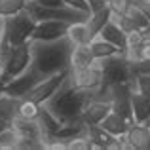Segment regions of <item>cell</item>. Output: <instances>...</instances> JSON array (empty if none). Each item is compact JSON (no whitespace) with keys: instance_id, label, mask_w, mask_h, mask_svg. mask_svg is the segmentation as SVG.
<instances>
[{"instance_id":"obj_1","label":"cell","mask_w":150,"mask_h":150,"mask_svg":"<svg viewBox=\"0 0 150 150\" xmlns=\"http://www.w3.org/2000/svg\"><path fill=\"white\" fill-rule=\"evenodd\" d=\"M74 44L69 40V36H63L59 40L40 42L30 40V69L44 80V78L57 74L61 70H69L70 67V53Z\"/></svg>"},{"instance_id":"obj_2","label":"cell","mask_w":150,"mask_h":150,"mask_svg":"<svg viewBox=\"0 0 150 150\" xmlns=\"http://www.w3.org/2000/svg\"><path fill=\"white\" fill-rule=\"evenodd\" d=\"M93 97V91L72 88L69 82H63V86L55 91V95L44 103V106L57 118L61 124L80 120L88 101Z\"/></svg>"},{"instance_id":"obj_3","label":"cell","mask_w":150,"mask_h":150,"mask_svg":"<svg viewBox=\"0 0 150 150\" xmlns=\"http://www.w3.org/2000/svg\"><path fill=\"white\" fill-rule=\"evenodd\" d=\"M36 27V19L30 15V11L23 10L19 13L6 17V44L8 46H21L30 42Z\"/></svg>"},{"instance_id":"obj_4","label":"cell","mask_w":150,"mask_h":150,"mask_svg":"<svg viewBox=\"0 0 150 150\" xmlns=\"http://www.w3.org/2000/svg\"><path fill=\"white\" fill-rule=\"evenodd\" d=\"M103 65V86L114 84H131L137 76L133 70V63L125 55H112V57L101 59Z\"/></svg>"},{"instance_id":"obj_5","label":"cell","mask_w":150,"mask_h":150,"mask_svg":"<svg viewBox=\"0 0 150 150\" xmlns=\"http://www.w3.org/2000/svg\"><path fill=\"white\" fill-rule=\"evenodd\" d=\"M30 59H33V53H30V42L21 46H8L4 50L2 55V67H4V84L10 82L11 78L19 76L21 72H25L30 67Z\"/></svg>"},{"instance_id":"obj_6","label":"cell","mask_w":150,"mask_h":150,"mask_svg":"<svg viewBox=\"0 0 150 150\" xmlns=\"http://www.w3.org/2000/svg\"><path fill=\"white\" fill-rule=\"evenodd\" d=\"M72 88L78 89H86V91H95L103 86V65L101 59H95L91 67H86V69H69V76H67Z\"/></svg>"},{"instance_id":"obj_7","label":"cell","mask_w":150,"mask_h":150,"mask_svg":"<svg viewBox=\"0 0 150 150\" xmlns=\"http://www.w3.org/2000/svg\"><path fill=\"white\" fill-rule=\"evenodd\" d=\"M67 76H69V70H61V72L51 74V76L44 78V80H40V82H38V84L25 95V99H30V101L38 103V105H44L48 99H51V97L55 95V91H57V89L63 86V82L67 80Z\"/></svg>"},{"instance_id":"obj_8","label":"cell","mask_w":150,"mask_h":150,"mask_svg":"<svg viewBox=\"0 0 150 150\" xmlns=\"http://www.w3.org/2000/svg\"><path fill=\"white\" fill-rule=\"evenodd\" d=\"M42 78L38 76L36 72H34L33 69H27L25 72H21L19 76L11 78L10 82H6L4 84V93H8V95H13V97H19V99H23V97L27 95V93L30 91V89L34 88V86L40 82Z\"/></svg>"},{"instance_id":"obj_9","label":"cell","mask_w":150,"mask_h":150,"mask_svg":"<svg viewBox=\"0 0 150 150\" xmlns=\"http://www.w3.org/2000/svg\"><path fill=\"white\" fill-rule=\"evenodd\" d=\"M70 23L67 21H57V19H48V21H38L34 27V33L30 40H40V42H51L67 36Z\"/></svg>"},{"instance_id":"obj_10","label":"cell","mask_w":150,"mask_h":150,"mask_svg":"<svg viewBox=\"0 0 150 150\" xmlns=\"http://www.w3.org/2000/svg\"><path fill=\"white\" fill-rule=\"evenodd\" d=\"M122 139H124V148L127 150H150V127L146 124L133 122Z\"/></svg>"},{"instance_id":"obj_11","label":"cell","mask_w":150,"mask_h":150,"mask_svg":"<svg viewBox=\"0 0 150 150\" xmlns=\"http://www.w3.org/2000/svg\"><path fill=\"white\" fill-rule=\"evenodd\" d=\"M88 137L91 139L93 148L97 150H118L124 148V139L122 137H114L106 129H103L99 124L88 125Z\"/></svg>"},{"instance_id":"obj_12","label":"cell","mask_w":150,"mask_h":150,"mask_svg":"<svg viewBox=\"0 0 150 150\" xmlns=\"http://www.w3.org/2000/svg\"><path fill=\"white\" fill-rule=\"evenodd\" d=\"M112 110V101L110 99H103V97H91L86 105L84 112H82V120L88 125L93 124H101Z\"/></svg>"},{"instance_id":"obj_13","label":"cell","mask_w":150,"mask_h":150,"mask_svg":"<svg viewBox=\"0 0 150 150\" xmlns=\"http://www.w3.org/2000/svg\"><path fill=\"white\" fill-rule=\"evenodd\" d=\"M11 127L19 133V137H33V139H40L46 143V135L42 129L38 120H30V118H23V116H13L11 120Z\"/></svg>"},{"instance_id":"obj_14","label":"cell","mask_w":150,"mask_h":150,"mask_svg":"<svg viewBox=\"0 0 150 150\" xmlns=\"http://www.w3.org/2000/svg\"><path fill=\"white\" fill-rule=\"evenodd\" d=\"M133 122H129L125 116H122L120 112H116V110H110V114L105 118V120L101 122V127L106 129L108 133H112L114 137H124L125 133H127L129 125H131Z\"/></svg>"},{"instance_id":"obj_15","label":"cell","mask_w":150,"mask_h":150,"mask_svg":"<svg viewBox=\"0 0 150 150\" xmlns=\"http://www.w3.org/2000/svg\"><path fill=\"white\" fill-rule=\"evenodd\" d=\"M99 34L105 38V40H108L110 44L116 46V48L122 51V55H125V51H127V34L120 29V25H116L114 21H108L101 29Z\"/></svg>"},{"instance_id":"obj_16","label":"cell","mask_w":150,"mask_h":150,"mask_svg":"<svg viewBox=\"0 0 150 150\" xmlns=\"http://www.w3.org/2000/svg\"><path fill=\"white\" fill-rule=\"evenodd\" d=\"M67 36L72 42L74 46H88L89 42L93 40L95 34L91 33L88 21H78V23H70L69 30H67Z\"/></svg>"},{"instance_id":"obj_17","label":"cell","mask_w":150,"mask_h":150,"mask_svg":"<svg viewBox=\"0 0 150 150\" xmlns=\"http://www.w3.org/2000/svg\"><path fill=\"white\" fill-rule=\"evenodd\" d=\"M131 112L135 124H144L150 118V97L143 95L139 91L131 93Z\"/></svg>"},{"instance_id":"obj_18","label":"cell","mask_w":150,"mask_h":150,"mask_svg":"<svg viewBox=\"0 0 150 150\" xmlns=\"http://www.w3.org/2000/svg\"><path fill=\"white\" fill-rule=\"evenodd\" d=\"M89 50H91L95 59H106V57H112V55H122V51L114 44H110L108 40H105L101 34L93 36V40L89 42Z\"/></svg>"},{"instance_id":"obj_19","label":"cell","mask_w":150,"mask_h":150,"mask_svg":"<svg viewBox=\"0 0 150 150\" xmlns=\"http://www.w3.org/2000/svg\"><path fill=\"white\" fill-rule=\"evenodd\" d=\"M95 63V57H93L91 50L88 46H74L72 53H70V70L74 69H86V67H91Z\"/></svg>"},{"instance_id":"obj_20","label":"cell","mask_w":150,"mask_h":150,"mask_svg":"<svg viewBox=\"0 0 150 150\" xmlns=\"http://www.w3.org/2000/svg\"><path fill=\"white\" fill-rule=\"evenodd\" d=\"M38 122H40L42 129H44V135H46V141L51 139V137H55L59 133V129L63 127V124L57 120V118L53 116V114L50 112L48 108H46L44 105H40V114H38Z\"/></svg>"},{"instance_id":"obj_21","label":"cell","mask_w":150,"mask_h":150,"mask_svg":"<svg viewBox=\"0 0 150 150\" xmlns=\"http://www.w3.org/2000/svg\"><path fill=\"white\" fill-rule=\"evenodd\" d=\"M19 103H21L19 97L2 93V95H0V118H2V120L11 122V120H13V116H17Z\"/></svg>"},{"instance_id":"obj_22","label":"cell","mask_w":150,"mask_h":150,"mask_svg":"<svg viewBox=\"0 0 150 150\" xmlns=\"http://www.w3.org/2000/svg\"><path fill=\"white\" fill-rule=\"evenodd\" d=\"M108 21H110V8H108V4H106L105 8H101V10H97V11H91V13H89V19H88L89 29H91L93 34H99L101 29Z\"/></svg>"},{"instance_id":"obj_23","label":"cell","mask_w":150,"mask_h":150,"mask_svg":"<svg viewBox=\"0 0 150 150\" xmlns=\"http://www.w3.org/2000/svg\"><path fill=\"white\" fill-rule=\"evenodd\" d=\"M125 57L129 59L131 63H137V61H150V36L144 34V40L137 46L135 50H129L125 51Z\"/></svg>"},{"instance_id":"obj_24","label":"cell","mask_w":150,"mask_h":150,"mask_svg":"<svg viewBox=\"0 0 150 150\" xmlns=\"http://www.w3.org/2000/svg\"><path fill=\"white\" fill-rule=\"evenodd\" d=\"M29 0H0V15L2 17H11L27 8Z\"/></svg>"},{"instance_id":"obj_25","label":"cell","mask_w":150,"mask_h":150,"mask_svg":"<svg viewBox=\"0 0 150 150\" xmlns=\"http://www.w3.org/2000/svg\"><path fill=\"white\" fill-rule=\"evenodd\" d=\"M19 141V133L11 127V124L0 133V150H15Z\"/></svg>"},{"instance_id":"obj_26","label":"cell","mask_w":150,"mask_h":150,"mask_svg":"<svg viewBox=\"0 0 150 150\" xmlns=\"http://www.w3.org/2000/svg\"><path fill=\"white\" fill-rule=\"evenodd\" d=\"M125 15L131 19L133 25H135L139 30H146L148 27H150L148 17L143 13V10H141V8H137V6H135V4H131V6H129V10H127V13H125Z\"/></svg>"},{"instance_id":"obj_27","label":"cell","mask_w":150,"mask_h":150,"mask_svg":"<svg viewBox=\"0 0 150 150\" xmlns=\"http://www.w3.org/2000/svg\"><path fill=\"white\" fill-rule=\"evenodd\" d=\"M19 116L23 118H30V120H38V114H40V105L30 99H25L23 97L21 103H19V110H17Z\"/></svg>"},{"instance_id":"obj_28","label":"cell","mask_w":150,"mask_h":150,"mask_svg":"<svg viewBox=\"0 0 150 150\" xmlns=\"http://www.w3.org/2000/svg\"><path fill=\"white\" fill-rule=\"evenodd\" d=\"M67 150H93V143L88 137V133L76 135V137L67 141Z\"/></svg>"},{"instance_id":"obj_29","label":"cell","mask_w":150,"mask_h":150,"mask_svg":"<svg viewBox=\"0 0 150 150\" xmlns=\"http://www.w3.org/2000/svg\"><path fill=\"white\" fill-rule=\"evenodd\" d=\"M133 91H139L143 95L150 97V74H137L131 82Z\"/></svg>"},{"instance_id":"obj_30","label":"cell","mask_w":150,"mask_h":150,"mask_svg":"<svg viewBox=\"0 0 150 150\" xmlns=\"http://www.w3.org/2000/svg\"><path fill=\"white\" fill-rule=\"evenodd\" d=\"M46 148V143L40 139H33V137H19L15 150H42Z\"/></svg>"},{"instance_id":"obj_31","label":"cell","mask_w":150,"mask_h":150,"mask_svg":"<svg viewBox=\"0 0 150 150\" xmlns=\"http://www.w3.org/2000/svg\"><path fill=\"white\" fill-rule=\"evenodd\" d=\"M110 8V11L116 15H125L129 10V6H131V2L129 0H110V2H106Z\"/></svg>"},{"instance_id":"obj_32","label":"cell","mask_w":150,"mask_h":150,"mask_svg":"<svg viewBox=\"0 0 150 150\" xmlns=\"http://www.w3.org/2000/svg\"><path fill=\"white\" fill-rule=\"evenodd\" d=\"M69 8H74L78 11H84V13H91V8H89L88 0H63Z\"/></svg>"},{"instance_id":"obj_33","label":"cell","mask_w":150,"mask_h":150,"mask_svg":"<svg viewBox=\"0 0 150 150\" xmlns=\"http://www.w3.org/2000/svg\"><path fill=\"white\" fill-rule=\"evenodd\" d=\"M135 74H150V61H137L133 63Z\"/></svg>"},{"instance_id":"obj_34","label":"cell","mask_w":150,"mask_h":150,"mask_svg":"<svg viewBox=\"0 0 150 150\" xmlns=\"http://www.w3.org/2000/svg\"><path fill=\"white\" fill-rule=\"evenodd\" d=\"M40 6H46V8H63V6H67L63 0H36Z\"/></svg>"},{"instance_id":"obj_35","label":"cell","mask_w":150,"mask_h":150,"mask_svg":"<svg viewBox=\"0 0 150 150\" xmlns=\"http://www.w3.org/2000/svg\"><path fill=\"white\" fill-rule=\"evenodd\" d=\"M0 44H6V17L0 15Z\"/></svg>"},{"instance_id":"obj_36","label":"cell","mask_w":150,"mask_h":150,"mask_svg":"<svg viewBox=\"0 0 150 150\" xmlns=\"http://www.w3.org/2000/svg\"><path fill=\"white\" fill-rule=\"evenodd\" d=\"M88 4H89V8H91V11H97V10H101V8L106 6L105 0H88Z\"/></svg>"},{"instance_id":"obj_37","label":"cell","mask_w":150,"mask_h":150,"mask_svg":"<svg viewBox=\"0 0 150 150\" xmlns=\"http://www.w3.org/2000/svg\"><path fill=\"white\" fill-rule=\"evenodd\" d=\"M10 124H11V122H8V120H2V118H0V133H2V131H4V129H6Z\"/></svg>"},{"instance_id":"obj_38","label":"cell","mask_w":150,"mask_h":150,"mask_svg":"<svg viewBox=\"0 0 150 150\" xmlns=\"http://www.w3.org/2000/svg\"><path fill=\"white\" fill-rule=\"evenodd\" d=\"M0 84H4V67H2V61H0Z\"/></svg>"},{"instance_id":"obj_39","label":"cell","mask_w":150,"mask_h":150,"mask_svg":"<svg viewBox=\"0 0 150 150\" xmlns=\"http://www.w3.org/2000/svg\"><path fill=\"white\" fill-rule=\"evenodd\" d=\"M6 48H8V44H0V61H2V53H4Z\"/></svg>"},{"instance_id":"obj_40","label":"cell","mask_w":150,"mask_h":150,"mask_svg":"<svg viewBox=\"0 0 150 150\" xmlns=\"http://www.w3.org/2000/svg\"><path fill=\"white\" fill-rule=\"evenodd\" d=\"M4 93V84H0V95Z\"/></svg>"},{"instance_id":"obj_41","label":"cell","mask_w":150,"mask_h":150,"mask_svg":"<svg viewBox=\"0 0 150 150\" xmlns=\"http://www.w3.org/2000/svg\"><path fill=\"white\" fill-rule=\"evenodd\" d=\"M144 34H146V36H150V27H148L146 30H144Z\"/></svg>"},{"instance_id":"obj_42","label":"cell","mask_w":150,"mask_h":150,"mask_svg":"<svg viewBox=\"0 0 150 150\" xmlns=\"http://www.w3.org/2000/svg\"><path fill=\"white\" fill-rule=\"evenodd\" d=\"M144 124H146V125H148V127H150V118H148V120H146V122H144Z\"/></svg>"},{"instance_id":"obj_43","label":"cell","mask_w":150,"mask_h":150,"mask_svg":"<svg viewBox=\"0 0 150 150\" xmlns=\"http://www.w3.org/2000/svg\"><path fill=\"white\" fill-rule=\"evenodd\" d=\"M105 2H110V0H105Z\"/></svg>"}]
</instances>
